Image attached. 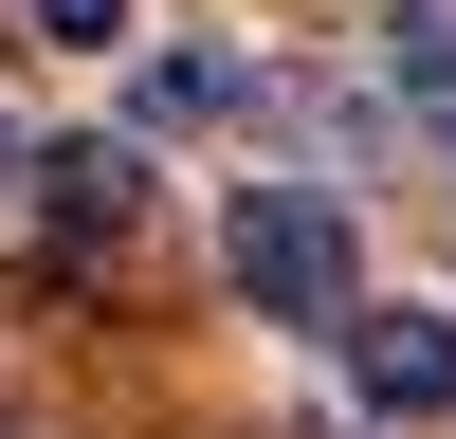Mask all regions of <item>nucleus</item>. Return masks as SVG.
Here are the masks:
<instances>
[{
    "label": "nucleus",
    "mask_w": 456,
    "mask_h": 439,
    "mask_svg": "<svg viewBox=\"0 0 456 439\" xmlns=\"http://www.w3.org/2000/svg\"><path fill=\"white\" fill-rule=\"evenodd\" d=\"M37 37H73V55H110V37H128V0H19Z\"/></svg>",
    "instance_id": "nucleus-6"
},
{
    "label": "nucleus",
    "mask_w": 456,
    "mask_h": 439,
    "mask_svg": "<svg viewBox=\"0 0 456 439\" xmlns=\"http://www.w3.org/2000/svg\"><path fill=\"white\" fill-rule=\"evenodd\" d=\"M219 92H238V73H219V55H146V128H201Z\"/></svg>",
    "instance_id": "nucleus-4"
},
{
    "label": "nucleus",
    "mask_w": 456,
    "mask_h": 439,
    "mask_svg": "<svg viewBox=\"0 0 456 439\" xmlns=\"http://www.w3.org/2000/svg\"><path fill=\"white\" fill-rule=\"evenodd\" d=\"M347 366L384 421H456V311H347Z\"/></svg>",
    "instance_id": "nucleus-2"
},
{
    "label": "nucleus",
    "mask_w": 456,
    "mask_h": 439,
    "mask_svg": "<svg viewBox=\"0 0 456 439\" xmlns=\"http://www.w3.org/2000/svg\"><path fill=\"white\" fill-rule=\"evenodd\" d=\"M219 256H238V293H256L274 329H347V311H365V238H347L329 183H238Z\"/></svg>",
    "instance_id": "nucleus-1"
},
{
    "label": "nucleus",
    "mask_w": 456,
    "mask_h": 439,
    "mask_svg": "<svg viewBox=\"0 0 456 439\" xmlns=\"http://www.w3.org/2000/svg\"><path fill=\"white\" fill-rule=\"evenodd\" d=\"M0 165H19V146H0Z\"/></svg>",
    "instance_id": "nucleus-7"
},
{
    "label": "nucleus",
    "mask_w": 456,
    "mask_h": 439,
    "mask_svg": "<svg viewBox=\"0 0 456 439\" xmlns=\"http://www.w3.org/2000/svg\"><path fill=\"white\" fill-rule=\"evenodd\" d=\"M128 220H146V165H128V146H37V238H55V256H110Z\"/></svg>",
    "instance_id": "nucleus-3"
},
{
    "label": "nucleus",
    "mask_w": 456,
    "mask_h": 439,
    "mask_svg": "<svg viewBox=\"0 0 456 439\" xmlns=\"http://www.w3.org/2000/svg\"><path fill=\"white\" fill-rule=\"evenodd\" d=\"M402 110H420V128L456 146V37H438V19H420V37H402Z\"/></svg>",
    "instance_id": "nucleus-5"
}]
</instances>
